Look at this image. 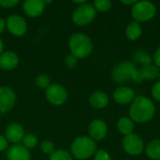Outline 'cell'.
<instances>
[{
	"label": "cell",
	"instance_id": "obj_21",
	"mask_svg": "<svg viewBox=\"0 0 160 160\" xmlns=\"http://www.w3.org/2000/svg\"><path fill=\"white\" fill-rule=\"evenodd\" d=\"M143 79H147V80H155L159 73L158 68L156 67L154 64L148 65V66H144L142 68V69L140 70Z\"/></svg>",
	"mask_w": 160,
	"mask_h": 160
},
{
	"label": "cell",
	"instance_id": "obj_10",
	"mask_svg": "<svg viewBox=\"0 0 160 160\" xmlns=\"http://www.w3.org/2000/svg\"><path fill=\"white\" fill-rule=\"evenodd\" d=\"M16 103V94L9 86H0V112L10 111Z\"/></svg>",
	"mask_w": 160,
	"mask_h": 160
},
{
	"label": "cell",
	"instance_id": "obj_23",
	"mask_svg": "<svg viewBox=\"0 0 160 160\" xmlns=\"http://www.w3.org/2000/svg\"><path fill=\"white\" fill-rule=\"evenodd\" d=\"M49 160H73L72 155L65 149H55Z\"/></svg>",
	"mask_w": 160,
	"mask_h": 160
},
{
	"label": "cell",
	"instance_id": "obj_1",
	"mask_svg": "<svg viewBox=\"0 0 160 160\" xmlns=\"http://www.w3.org/2000/svg\"><path fill=\"white\" fill-rule=\"evenodd\" d=\"M156 112V106L153 100L145 96H138L132 101L128 114L129 118L136 123L143 124L152 120Z\"/></svg>",
	"mask_w": 160,
	"mask_h": 160
},
{
	"label": "cell",
	"instance_id": "obj_13",
	"mask_svg": "<svg viewBox=\"0 0 160 160\" xmlns=\"http://www.w3.org/2000/svg\"><path fill=\"white\" fill-rule=\"evenodd\" d=\"M45 8L43 0H25L22 3V10L30 18L39 17L44 12Z\"/></svg>",
	"mask_w": 160,
	"mask_h": 160
},
{
	"label": "cell",
	"instance_id": "obj_34",
	"mask_svg": "<svg viewBox=\"0 0 160 160\" xmlns=\"http://www.w3.org/2000/svg\"><path fill=\"white\" fill-rule=\"evenodd\" d=\"M7 28V22L6 20L3 18H0V34H2Z\"/></svg>",
	"mask_w": 160,
	"mask_h": 160
},
{
	"label": "cell",
	"instance_id": "obj_14",
	"mask_svg": "<svg viewBox=\"0 0 160 160\" xmlns=\"http://www.w3.org/2000/svg\"><path fill=\"white\" fill-rule=\"evenodd\" d=\"M24 135L25 132L22 126L18 123H12L5 129V137L8 142H11L12 144H19L22 142Z\"/></svg>",
	"mask_w": 160,
	"mask_h": 160
},
{
	"label": "cell",
	"instance_id": "obj_6",
	"mask_svg": "<svg viewBox=\"0 0 160 160\" xmlns=\"http://www.w3.org/2000/svg\"><path fill=\"white\" fill-rule=\"evenodd\" d=\"M138 70L139 69H137L136 65L133 62L125 61L119 63L113 68L112 72V77L115 82L123 83L129 80L133 81Z\"/></svg>",
	"mask_w": 160,
	"mask_h": 160
},
{
	"label": "cell",
	"instance_id": "obj_16",
	"mask_svg": "<svg viewBox=\"0 0 160 160\" xmlns=\"http://www.w3.org/2000/svg\"><path fill=\"white\" fill-rule=\"evenodd\" d=\"M8 160H31L30 150L22 144H12L7 151Z\"/></svg>",
	"mask_w": 160,
	"mask_h": 160
},
{
	"label": "cell",
	"instance_id": "obj_31",
	"mask_svg": "<svg viewBox=\"0 0 160 160\" xmlns=\"http://www.w3.org/2000/svg\"><path fill=\"white\" fill-rule=\"evenodd\" d=\"M151 93H152V97L154 98V99L160 102V81L157 82L153 85Z\"/></svg>",
	"mask_w": 160,
	"mask_h": 160
},
{
	"label": "cell",
	"instance_id": "obj_30",
	"mask_svg": "<svg viewBox=\"0 0 160 160\" xmlns=\"http://www.w3.org/2000/svg\"><path fill=\"white\" fill-rule=\"evenodd\" d=\"M19 3V0H0V7L3 8H11Z\"/></svg>",
	"mask_w": 160,
	"mask_h": 160
},
{
	"label": "cell",
	"instance_id": "obj_8",
	"mask_svg": "<svg viewBox=\"0 0 160 160\" xmlns=\"http://www.w3.org/2000/svg\"><path fill=\"white\" fill-rule=\"evenodd\" d=\"M122 146L126 153L130 156H139L145 150L143 140L137 134H129L123 138Z\"/></svg>",
	"mask_w": 160,
	"mask_h": 160
},
{
	"label": "cell",
	"instance_id": "obj_26",
	"mask_svg": "<svg viewBox=\"0 0 160 160\" xmlns=\"http://www.w3.org/2000/svg\"><path fill=\"white\" fill-rule=\"evenodd\" d=\"M39 148L41 150V152L45 155H49L51 156L54 151H55V146L54 143L50 141V140H44L40 142L39 144Z\"/></svg>",
	"mask_w": 160,
	"mask_h": 160
},
{
	"label": "cell",
	"instance_id": "obj_28",
	"mask_svg": "<svg viewBox=\"0 0 160 160\" xmlns=\"http://www.w3.org/2000/svg\"><path fill=\"white\" fill-rule=\"evenodd\" d=\"M64 62H65V66H66L68 68L72 69V68H76V66L78 65V58L75 57L74 55H72V54L70 53V54H68V55H67V56L65 57Z\"/></svg>",
	"mask_w": 160,
	"mask_h": 160
},
{
	"label": "cell",
	"instance_id": "obj_38",
	"mask_svg": "<svg viewBox=\"0 0 160 160\" xmlns=\"http://www.w3.org/2000/svg\"><path fill=\"white\" fill-rule=\"evenodd\" d=\"M44 4H45V6H46V5H49V4H52V1H47V0H45V1H44Z\"/></svg>",
	"mask_w": 160,
	"mask_h": 160
},
{
	"label": "cell",
	"instance_id": "obj_29",
	"mask_svg": "<svg viewBox=\"0 0 160 160\" xmlns=\"http://www.w3.org/2000/svg\"><path fill=\"white\" fill-rule=\"evenodd\" d=\"M94 160H112V157L106 150L98 149L94 155Z\"/></svg>",
	"mask_w": 160,
	"mask_h": 160
},
{
	"label": "cell",
	"instance_id": "obj_37",
	"mask_svg": "<svg viewBox=\"0 0 160 160\" xmlns=\"http://www.w3.org/2000/svg\"><path fill=\"white\" fill-rule=\"evenodd\" d=\"M4 52V42L2 40V38H0V54Z\"/></svg>",
	"mask_w": 160,
	"mask_h": 160
},
{
	"label": "cell",
	"instance_id": "obj_32",
	"mask_svg": "<svg viewBox=\"0 0 160 160\" xmlns=\"http://www.w3.org/2000/svg\"><path fill=\"white\" fill-rule=\"evenodd\" d=\"M8 147V142L6 139L5 135L0 134V152H4Z\"/></svg>",
	"mask_w": 160,
	"mask_h": 160
},
{
	"label": "cell",
	"instance_id": "obj_11",
	"mask_svg": "<svg viewBox=\"0 0 160 160\" xmlns=\"http://www.w3.org/2000/svg\"><path fill=\"white\" fill-rule=\"evenodd\" d=\"M108 133V126L105 121L101 119L93 120L88 127V135L89 137L96 141L103 140Z\"/></svg>",
	"mask_w": 160,
	"mask_h": 160
},
{
	"label": "cell",
	"instance_id": "obj_36",
	"mask_svg": "<svg viewBox=\"0 0 160 160\" xmlns=\"http://www.w3.org/2000/svg\"><path fill=\"white\" fill-rule=\"evenodd\" d=\"M72 3H74V4L78 5V6H81V5H82V4L86 3V1H85V0H79V1L73 0V1H72Z\"/></svg>",
	"mask_w": 160,
	"mask_h": 160
},
{
	"label": "cell",
	"instance_id": "obj_33",
	"mask_svg": "<svg viewBox=\"0 0 160 160\" xmlns=\"http://www.w3.org/2000/svg\"><path fill=\"white\" fill-rule=\"evenodd\" d=\"M153 61H154V65L159 68H160V47L159 48H158V49L156 50V52H154Z\"/></svg>",
	"mask_w": 160,
	"mask_h": 160
},
{
	"label": "cell",
	"instance_id": "obj_20",
	"mask_svg": "<svg viewBox=\"0 0 160 160\" xmlns=\"http://www.w3.org/2000/svg\"><path fill=\"white\" fill-rule=\"evenodd\" d=\"M145 153L150 159L160 160V139L151 141L145 148Z\"/></svg>",
	"mask_w": 160,
	"mask_h": 160
},
{
	"label": "cell",
	"instance_id": "obj_5",
	"mask_svg": "<svg viewBox=\"0 0 160 160\" xmlns=\"http://www.w3.org/2000/svg\"><path fill=\"white\" fill-rule=\"evenodd\" d=\"M97 16V11L90 3H84L81 6H77V8L73 10L71 19L74 24L78 26H86L94 22Z\"/></svg>",
	"mask_w": 160,
	"mask_h": 160
},
{
	"label": "cell",
	"instance_id": "obj_7",
	"mask_svg": "<svg viewBox=\"0 0 160 160\" xmlns=\"http://www.w3.org/2000/svg\"><path fill=\"white\" fill-rule=\"evenodd\" d=\"M47 100L54 106L64 105L68 98V90L61 84L52 83L45 90Z\"/></svg>",
	"mask_w": 160,
	"mask_h": 160
},
{
	"label": "cell",
	"instance_id": "obj_19",
	"mask_svg": "<svg viewBox=\"0 0 160 160\" xmlns=\"http://www.w3.org/2000/svg\"><path fill=\"white\" fill-rule=\"evenodd\" d=\"M117 128L119 132L125 136L132 134L134 130V122L129 117H121L117 122Z\"/></svg>",
	"mask_w": 160,
	"mask_h": 160
},
{
	"label": "cell",
	"instance_id": "obj_9",
	"mask_svg": "<svg viewBox=\"0 0 160 160\" xmlns=\"http://www.w3.org/2000/svg\"><path fill=\"white\" fill-rule=\"evenodd\" d=\"M6 22L8 31L15 37H22L27 31V22L21 15L11 14L7 18Z\"/></svg>",
	"mask_w": 160,
	"mask_h": 160
},
{
	"label": "cell",
	"instance_id": "obj_35",
	"mask_svg": "<svg viewBox=\"0 0 160 160\" xmlns=\"http://www.w3.org/2000/svg\"><path fill=\"white\" fill-rule=\"evenodd\" d=\"M136 2H137V1H135V0H128V1L122 0V1H121V3H122L123 5H126V6H133Z\"/></svg>",
	"mask_w": 160,
	"mask_h": 160
},
{
	"label": "cell",
	"instance_id": "obj_2",
	"mask_svg": "<svg viewBox=\"0 0 160 160\" xmlns=\"http://www.w3.org/2000/svg\"><path fill=\"white\" fill-rule=\"evenodd\" d=\"M97 143L89 136L77 137L70 145V154L73 158L86 160L93 157L97 152Z\"/></svg>",
	"mask_w": 160,
	"mask_h": 160
},
{
	"label": "cell",
	"instance_id": "obj_12",
	"mask_svg": "<svg viewBox=\"0 0 160 160\" xmlns=\"http://www.w3.org/2000/svg\"><path fill=\"white\" fill-rule=\"evenodd\" d=\"M113 100L121 105L131 104L132 101L135 99L136 95L135 91L128 86H120L116 88L112 94Z\"/></svg>",
	"mask_w": 160,
	"mask_h": 160
},
{
	"label": "cell",
	"instance_id": "obj_22",
	"mask_svg": "<svg viewBox=\"0 0 160 160\" xmlns=\"http://www.w3.org/2000/svg\"><path fill=\"white\" fill-rule=\"evenodd\" d=\"M38 143V137L33 134V133H28V134H25L22 141V144L28 150H31V149H34Z\"/></svg>",
	"mask_w": 160,
	"mask_h": 160
},
{
	"label": "cell",
	"instance_id": "obj_17",
	"mask_svg": "<svg viewBox=\"0 0 160 160\" xmlns=\"http://www.w3.org/2000/svg\"><path fill=\"white\" fill-rule=\"evenodd\" d=\"M89 103L95 109H103L109 104V96L105 92L96 91L90 96Z\"/></svg>",
	"mask_w": 160,
	"mask_h": 160
},
{
	"label": "cell",
	"instance_id": "obj_4",
	"mask_svg": "<svg viewBox=\"0 0 160 160\" xmlns=\"http://www.w3.org/2000/svg\"><path fill=\"white\" fill-rule=\"evenodd\" d=\"M157 14V8L150 1H137L131 8V15L137 22H146L151 21Z\"/></svg>",
	"mask_w": 160,
	"mask_h": 160
},
{
	"label": "cell",
	"instance_id": "obj_24",
	"mask_svg": "<svg viewBox=\"0 0 160 160\" xmlns=\"http://www.w3.org/2000/svg\"><path fill=\"white\" fill-rule=\"evenodd\" d=\"M93 6H94L96 11L106 12L111 9L112 3L111 0H96V1H94Z\"/></svg>",
	"mask_w": 160,
	"mask_h": 160
},
{
	"label": "cell",
	"instance_id": "obj_15",
	"mask_svg": "<svg viewBox=\"0 0 160 160\" xmlns=\"http://www.w3.org/2000/svg\"><path fill=\"white\" fill-rule=\"evenodd\" d=\"M19 65V56L13 51H4L0 54V69L10 71Z\"/></svg>",
	"mask_w": 160,
	"mask_h": 160
},
{
	"label": "cell",
	"instance_id": "obj_27",
	"mask_svg": "<svg viewBox=\"0 0 160 160\" xmlns=\"http://www.w3.org/2000/svg\"><path fill=\"white\" fill-rule=\"evenodd\" d=\"M135 58L137 59L138 62H140V63L142 65V67L151 65V64H152V61H153V58H152L149 54L143 53V52H138Z\"/></svg>",
	"mask_w": 160,
	"mask_h": 160
},
{
	"label": "cell",
	"instance_id": "obj_18",
	"mask_svg": "<svg viewBox=\"0 0 160 160\" xmlns=\"http://www.w3.org/2000/svg\"><path fill=\"white\" fill-rule=\"evenodd\" d=\"M142 34V28L141 24L135 21L131 22L126 28V36L131 41H135L139 39Z\"/></svg>",
	"mask_w": 160,
	"mask_h": 160
},
{
	"label": "cell",
	"instance_id": "obj_3",
	"mask_svg": "<svg viewBox=\"0 0 160 160\" xmlns=\"http://www.w3.org/2000/svg\"><path fill=\"white\" fill-rule=\"evenodd\" d=\"M68 48L72 55L78 59L89 56L93 51L91 38L83 33H74L68 39Z\"/></svg>",
	"mask_w": 160,
	"mask_h": 160
},
{
	"label": "cell",
	"instance_id": "obj_25",
	"mask_svg": "<svg viewBox=\"0 0 160 160\" xmlns=\"http://www.w3.org/2000/svg\"><path fill=\"white\" fill-rule=\"evenodd\" d=\"M35 83L39 88H42V89H45V90L52 84L50 77L48 75H46V74H40V75L37 76L36 79H35Z\"/></svg>",
	"mask_w": 160,
	"mask_h": 160
}]
</instances>
